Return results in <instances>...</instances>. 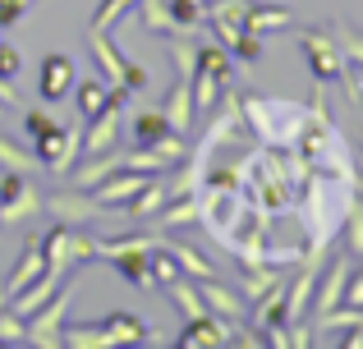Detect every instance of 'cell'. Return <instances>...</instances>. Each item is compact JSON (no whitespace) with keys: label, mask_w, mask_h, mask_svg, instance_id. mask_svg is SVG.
Wrapping results in <instances>:
<instances>
[{"label":"cell","mask_w":363,"mask_h":349,"mask_svg":"<svg viewBox=\"0 0 363 349\" xmlns=\"http://www.w3.org/2000/svg\"><path fill=\"white\" fill-rule=\"evenodd\" d=\"M28 14V0H0V28H14Z\"/></svg>","instance_id":"35"},{"label":"cell","mask_w":363,"mask_h":349,"mask_svg":"<svg viewBox=\"0 0 363 349\" xmlns=\"http://www.w3.org/2000/svg\"><path fill=\"white\" fill-rule=\"evenodd\" d=\"M133 5H138V0H101V5L92 9V33H111Z\"/></svg>","instance_id":"29"},{"label":"cell","mask_w":363,"mask_h":349,"mask_svg":"<svg viewBox=\"0 0 363 349\" xmlns=\"http://www.w3.org/2000/svg\"><path fill=\"white\" fill-rule=\"evenodd\" d=\"M230 83H235L230 46H221L216 37H198V64H194V110L198 115L212 110Z\"/></svg>","instance_id":"3"},{"label":"cell","mask_w":363,"mask_h":349,"mask_svg":"<svg viewBox=\"0 0 363 349\" xmlns=\"http://www.w3.org/2000/svg\"><path fill=\"white\" fill-rule=\"evenodd\" d=\"M101 322H106V331H111L116 345H152L157 341V331H152L147 322H138L133 313H106Z\"/></svg>","instance_id":"21"},{"label":"cell","mask_w":363,"mask_h":349,"mask_svg":"<svg viewBox=\"0 0 363 349\" xmlns=\"http://www.w3.org/2000/svg\"><path fill=\"white\" fill-rule=\"evenodd\" d=\"M322 276H318V290H313V322H318V317H327L331 308L340 304V299H345V280H350V267H354V262L350 258H331V262H322Z\"/></svg>","instance_id":"12"},{"label":"cell","mask_w":363,"mask_h":349,"mask_svg":"<svg viewBox=\"0 0 363 349\" xmlns=\"http://www.w3.org/2000/svg\"><path fill=\"white\" fill-rule=\"evenodd\" d=\"M340 304H354L363 308V267H350V280H345V299Z\"/></svg>","instance_id":"34"},{"label":"cell","mask_w":363,"mask_h":349,"mask_svg":"<svg viewBox=\"0 0 363 349\" xmlns=\"http://www.w3.org/2000/svg\"><path fill=\"white\" fill-rule=\"evenodd\" d=\"M198 294H203V304H207V313H216V317H225V322H235V326H244L248 317H253V308H248V299L240 294V290H230V285H221V280H198Z\"/></svg>","instance_id":"13"},{"label":"cell","mask_w":363,"mask_h":349,"mask_svg":"<svg viewBox=\"0 0 363 349\" xmlns=\"http://www.w3.org/2000/svg\"><path fill=\"white\" fill-rule=\"evenodd\" d=\"M133 9H138L143 33H152V37H170V33H179L175 14H170V0H138Z\"/></svg>","instance_id":"22"},{"label":"cell","mask_w":363,"mask_h":349,"mask_svg":"<svg viewBox=\"0 0 363 349\" xmlns=\"http://www.w3.org/2000/svg\"><path fill=\"white\" fill-rule=\"evenodd\" d=\"M74 83H79V69H74V60L65 51H51L42 60V69H37V92L46 101H65L74 92Z\"/></svg>","instance_id":"14"},{"label":"cell","mask_w":363,"mask_h":349,"mask_svg":"<svg viewBox=\"0 0 363 349\" xmlns=\"http://www.w3.org/2000/svg\"><path fill=\"white\" fill-rule=\"evenodd\" d=\"M244 28H248V33H257V37H272V33H281V28H294V18H290V9H285V5H272V0H248Z\"/></svg>","instance_id":"18"},{"label":"cell","mask_w":363,"mask_h":349,"mask_svg":"<svg viewBox=\"0 0 363 349\" xmlns=\"http://www.w3.org/2000/svg\"><path fill=\"white\" fill-rule=\"evenodd\" d=\"M340 234H345L350 258H363V198H359V193H354V202H350L345 221H340Z\"/></svg>","instance_id":"27"},{"label":"cell","mask_w":363,"mask_h":349,"mask_svg":"<svg viewBox=\"0 0 363 349\" xmlns=\"http://www.w3.org/2000/svg\"><path fill=\"white\" fill-rule=\"evenodd\" d=\"M166 294H170V304H175L184 317H203V313H207L203 294H198V280H189V276L170 280V285H166Z\"/></svg>","instance_id":"25"},{"label":"cell","mask_w":363,"mask_h":349,"mask_svg":"<svg viewBox=\"0 0 363 349\" xmlns=\"http://www.w3.org/2000/svg\"><path fill=\"white\" fill-rule=\"evenodd\" d=\"M179 349H221V345H235V322L216 313H203V317H184V331H179Z\"/></svg>","instance_id":"9"},{"label":"cell","mask_w":363,"mask_h":349,"mask_svg":"<svg viewBox=\"0 0 363 349\" xmlns=\"http://www.w3.org/2000/svg\"><path fill=\"white\" fill-rule=\"evenodd\" d=\"M28 322L14 313V308H0V345H23Z\"/></svg>","instance_id":"32"},{"label":"cell","mask_w":363,"mask_h":349,"mask_svg":"<svg viewBox=\"0 0 363 349\" xmlns=\"http://www.w3.org/2000/svg\"><path fill=\"white\" fill-rule=\"evenodd\" d=\"M303 37V55H308V69L318 83H340L345 79V55H340L336 37H331V28H299Z\"/></svg>","instance_id":"8"},{"label":"cell","mask_w":363,"mask_h":349,"mask_svg":"<svg viewBox=\"0 0 363 349\" xmlns=\"http://www.w3.org/2000/svg\"><path fill=\"white\" fill-rule=\"evenodd\" d=\"M0 308H9V290H5V280H0Z\"/></svg>","instance_id":"36"},{"label":"cell","mask_w":363,"mask_h":349,"mask_svg":"<svg viewBox=\"0 0 363 349\" xmlns=\"http://www.w3.org/2000/svg\"><path fill=\"white\" fill-rule=\"evenodd\" d=\"M0 166H9V171H33L37 156H33V152H23L18 143H9V138L0 134Z\"/></svg>","instance_id":"31"},{"label":"cell","mask_w":363,"mask_h":349,"mask_svg":"<svg viewBox=\"0 0 363 349\" xmlns=\"http://www.w3.org/2000/svg\"><path fill=\"white\" fill-rule=\"evenodd\" d=\"M129 129H133V138H138V143H157V138L166 134L170 125H166V110L157 106V110H138V115H133V125H129Z\"/></svg>","instance_id":"28"},{"label":"cell","mask_w":363,"mask_h":349,"mask_svg":"<svg viewBox=\"0 0 363 349\" xmlns=\"http://www.w3.org/2000/svg\"><path fill=\"white\" fill-rule=\"evenodd\" d=\"M46 271V253H42V239L37 234H28L23 239V253H18V262H14V271L5 276V290H9V299L18 294V290H28L37 276Z\"/></svg>","instance_id":"16"},{"label":"cell","mask_w":363,"mask_h":349,"mask_svg":"<svg viewBox=\"0 0 363 349\" xmlns=\"http://www.w3.org/2000/svg\"><path fill=\"white\" fill-rule=\"evenodd\" d=\"M65 349H116V341H111L106 322H65Z\"/></svg>","instance_id":"23"},{"label":"cell","mask_w":363,"mask_h":349,"mask_svg":"<svg viewBox=\"0 0 363 349\" xmlns=\"http://www.w3.org/2000/svg\"><path fill=\"white\" fill-rule=\"evenodd\" d=\"M161 110H166V125L175 129V134H184L189 125H194V79H184V74H175V83H170L166 101H161Z\"/></svg>","instance_id":"17"},{"label":"cell","mask_w":363,"mask_h":349,"mask_svg":"<svg viewBox=\"0 0 363 349\" xmlns=\"http://www.w3.org/2000/svg\"><path fill=\"white\" fill-rule=\"evenodd\" d=\"M28 138H33V156L37 166H46L51 175H69V166L83 156V129H65L60 120H51L46 110H28L23 120Z\"/></svg>","instance_id":"2"},{"label":"cell","mask_w":363,"mask_h":349,"mask_svg":"<svg viewBox=\"0 0 363 349\" xmlns=\"http://www.w3.org/2000/svg\"><path fill=\"white\" fill-rule=\"evenodd\" d=\"M285 276H290V271H285V267H244L240 294L248 299V308H253L257 299H267V294H272V290H281V285H285Z\"/></svg>","instance_id":"20"},{"label":"cell","mask_w":363,"mask_h":349,"mask_svg":"<svg viewBox=\"0 0 363 349\" xmlns=\"http://www.w3.org/2000/svg\"><path fill=\"white\" fill-rule=\"evenodd\" d=\"M88 51H92V60H97V69H101V79H106V83H124L129 92H147V83H152L147 64L124 60L106 33H92V28H88Z\"/></svg>","instance_id":"7"},{"label":"cell","mask_w":363,"mask_h":349,"mask_svg":"<svg viewBox=\"0 0 363 349\" xmlns=\"http://www.w3.org/2000/svg\"><path fill=\"white\" fill-rule=\"evenodd\" d=\"M106 262L133 290H143V294H147V290H161L157 276H152V248H120V253H106Z\"/></svg>","instance_id":"15"},{"label":"cell","mask_w":363,"mask_h":349,"mask_svg":"<svg viewBox=\"0 0 363 349\" xmlns=\"http://www.w3.org/2000/svg\"><path fill=\"white\" fill-rule=\"evenodd\" d=\"M147 179H152V175H138V171H124V166H120L116 175H106L101 184H92L88 193L97 198L101 212H124V207H129L133 198L143 193V184H147Z\"/></svg>","instance_id":"10"},{"label":"cell","mask_w":363,"mask_h":349,"mask_svg":"<svg viewBox=\"0 0 363 349\" xmlns=\"http://www.w3.org/2000/svg\"><path fill=\"white\" fill-rule=\"evenodd\" d=\"M69 299H74V280H65L33 317H28V336L23 345L37 349H65V322H69Z\"/></svg>","instance_id":"6"},{"label":"cell","mask_w":363,"mask_h":349,"mask_svg":"<svg viewBox=\"0 0 363 349\" xmlns=\"http://www.w3.org/2000/svg\"><path fill=\"white\" fill-rule=\"evenodd\" d=\"M42 202H46V212H51L55 221H65V225H92L101 216L97 198H92L88 188H55V193L42 198Z\"/></svg>","instance_id":"11"},{"label":"cell","mask_w":363,"mask_h":349,"mask_svg":"<svg viewBox=\"0 0 363 349\" xmlns=\"http://www.w3.org/2000/svg\"><path fill=\"white\" fill-rule=\"evenodd\" d=\"M331 37H336L340 55H345V69H350V60L363 64V33H359V28H350V23H331Z\"/></svg>","instance_id":"30"},{"label":"cell","mask_w":363,"mask_h":349,"mask_svg":"<svg viewBox=\"0 0 363 349\" xmlns=\"http://www.w3.org/2000/svg\"><path fill=\"white\" fill-rule=\"evenodd\" d=\"M161 244L170 248V258L179 262V271H184L189 280H212V276H216V262H207L203 253L194 248V244H184V239H170V230H161Z\"/></svg>","instance_id":"19"},{"label":"cell","mask_w":363,"mask_h":349,"mask_svg":"<svg viewBox=\"0 0 363 349\" xmlns=\"http://www.w3.org/2000/svg\"><path fill=\"white\" fill-rule=\"evenodd\" d=\"M166 202H170V184H157V175H152L147 184H143V193L133 198V202L124 207V212H129L133 221H152V216H157Z\"/></svg>","instance_id":"24"},{"label":"cell","mask_w":363,"mask_h":349,"mask_svg":"<svg viewBox=\"0 0 363 349\" xmlns=\"http://www.w3.org/2000/svg\"><path fill=\"white\" fill-rule=\"evenodd\" d=\"M46 212L37 184L28 179V171H9L0 166V225H28Z\"/></svg>","instance_id":"5"},{"label":"cell","mask_w":363,"mask_h":349,"mask_svg":"<svg viewBox=\"0 0 363 349\" xmlns=\"http://www.w3.org/2000/svg\"><path fill=\"white\" fill-rule=\"evenodd\" d=\"M42 253H46V267H51V271L74 276L79 267L97 262V234H88V225H65V221H55L51 230L42 234Z\"/></svg>","instance_id":"4"},{"label":"cell","mask_w":363,"mask_h":349,"mask_svg":"<svg viewBox=\"0 0 363 349\" xmlns=\"http://www.w3.org/2000/svg\"><path fill=\"white\" fill-rule=\"evenodd\" d=\"M198 5H207V0H198Z\"/></svg>","instance_id":"38"},{"label":"cell","mask_w":363,"mask_h":349,"mask_svg":"<svg viewBox=\"0 0 363 349\" xmlns=\"http://www.w3.org/2000/svg\"><path fill=\"white\" fill-rule=\"evenodd\" d=\"M28 5H33V0H28Z\"/></svg>","instance_id":"39"},{"label":"cell","mask_w":363,"mask_h":349,"mask_svg":"<svg viewBox=\"0 0 363 349\" xmlns=\"http://www.w3.org/2000/svg\"><path fill=\"white\" fill-rule=\"evenodd\" d=\"M18 69H23V55L9 42H0V79H18Z\"/></svg>","instance_id":"33"},{"label":"cell","mask_w":363,"mask_h":349,"mask_svg":"<svg viewBox=\"0 0 363 349\" xmlns=\"http://www.w3.org/2000/svg\"><path fill=\"white\" fill-rule=\"evenodd\" d=\"M106 88H111L106 79H83V83H74V101H79V115L83 120H92L101 106H106Z\"/></svg>","instance_id":"26"},{"label":"cell","mask_w":363,"mask_h":349,"mask_svg":"<svg viewBox=\"0 0 363 349\" xmlns=\"http://www.w3.org/2000/svg\"><path fill=\"white\" fill-rule=\"evenodd\" d=\"M198 166V225L240 267L322 262L359 193V171L327 110V83L308 101L221 92Z\"/></svg>","instance_id":"1"},{"label":"cell","mask_w":363,"mask_h":349,"mask_svg":"<svg viewBox=\"0 0 363 349\" xmlns=\"http://www.w3.org/2000/svg\"><path fill=\"white\" fill-rule=\"evenodd\" d=\"M5 115H9V106H5V101H0V125H5Z\"/></svg>","instance_id":"37"}]
</instances>
